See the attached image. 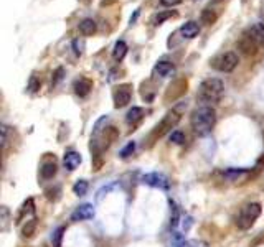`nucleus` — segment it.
Returning <instances> with one entry per match:
<instances>
[{"instance_id": "1", "label": "nucleus", "mask_w": 264, "mask_h": 247, "mask_svg": "<svg viewBox=\"0 0 264 247\" xmlns=\"http://www.w3.org/2000/svg\"><path fill=\"white\" fill-rule=\"evenodd\" d=\"M216 124V111L211 106H200L192 112L190 125L198 137L211 134Z\"/></svg>"}, {"instance_id": "2", "label": "nucleus", "mask_w": 264, "mask_h": 247, "mask_svg": "<svg viewBox=\"0 0 264 247\" xmlns=\"http://www.w3.org/2000/svg\"><path fill=\"white\" fill-rule=\"evenodd\" d=\"M223 93H225L223 81L218 78H208L201 81V84L198 86L197 99L201 102V106H211V104L220 101Z\"/></svg>"}, {"instance_id": "3", "label": "nucleus", "mask_w": 264, "mask_h": 247, "mask_svg": "<svg viewBox=\"0 0 264 247\" xmlns=\"http://www.w3.org/2000/svg\"><path fill=\"white\" fill-rule=\"evenodd\" d=\"M180 119H182V116H180V112H178L177 109H172V111H168L167 114H165L162 121H160L157 125H155V129L150 132V135H149L150 145H152L154 142H157L159 139H162L165 134L173 132L172 129H175L177 124L180 122Z\"/></svg>"}, {"instance_id": "4", "label": "nucleus", "mask_w": 264, "mask_h": 247, "mask_svg": "<svg viewBox=\"0 0 264 247\" xmlns=\"http://www.w3.org/2000/svg\"><path fill=\"white\" fill-rule=\"evenodd\" d=\"M261 213H263L261 203H248L246 206H243L241 211H239V215L236 217V226L241 231L251 229L256 219L261 216Z\"/></svg>"}, {"instance_id": "5", "label": "nucleus", "mask_w": 264, "mask_h": 247, "mask_svg": "<svg viewBox=\"0 0 264 247\" xmlns=\"http://www.w3.org/2000/svg\"><path fill=\"white\" fill-rule=\"evenodd\" d=\"M238 63H239L238 55L233 53V51H226V53H221L216 58H213L211 66L216 71H220V73H231V71L236 69Z\"/></svg>"}, {"instance_id": "6", "label": "nucleus", "mask_w": 264, "mask_h": 247, "mask_svg": "<svg viewBox=\"0 0 264 247\" xmlns=\"http://www.w3.org/2000/svg\"><path fill=\"white\" fill-rule=\"evenodd\" d=\"M114 107L116 109H121V107H126L127 104L131 102V97H132V86L131 84H121L114 89Z\"/></svg>"}, {"instance_id": "7", "label": "nucleus", "mask_w": 264, "mask_h": 247, "mask_svg": "<svg viewBox=\"0 0 264 247\" xmlns=\"http://www.w3.org/2000/svg\"><path fill=\"white\" fill-rule=\"evenodd\" d=\"M142 183L149 185V186H154V188H160V189H168V186H170V182H168L167 175L159 173V172L144 175Z\"/></svg>"}, {"instance_id": "8", "label": "nucleus", "mask_w": 264, "mask_h": 247, "mask_svg": "<svg viewBox=\"0 0 264 247\" xmlns=\"http://www.w3.org/2000/svg\"><path fill=\"white\" fill-rule=\"evenodd\" d=\"M236 46H238V50L246 56H254L258 53V48H259V45L253 40L251 36H248L246 33H243V36L238 40Z\"/></svg>"}, {"instance_id": "9", "label": "nucleus", "mask_w": 264, "mask_h": 247, "mask_svg": "<svg viewBox=\"0 0 264 247\" xmlns=\"http://www.w3.org/2000/svg\"><path fill=\"white\" fill-rule=\"evenodd\" d=\"M96 211H94V206L89 203H84L81 206H78L76 210L71 213V221L74 222H79V221H88V219H93Z\"/></svg>"}, {"instance_id": "10", "label": "nucleus", "mask_w": 264, "mask_h": 247, "mask_svg": "<svg viewBox=\"0 0 264 247\" xmlns=\"http://www.w3.org/2000/svg\"><path fill=\"white\" fill-rule=\"evenodd\" d=\"M172 247H208V244L200 239H185L178 232H175L172 237Z\"/></svg>"}, {"instance_id": "11", "label": "nucleus", "mask_w": 264, "mask_h": 247, "mask_svg": "<svg viewBox=\"0 0 264 247\" xmlns=\"http://www.w3.org/2000/svg\"><path fill=\"white\" fill-rule=\"evenodd\" d=\"M58 172V163H56V158L51 156V158H46L43 163H41L40 168V177L41 180H51Z\"/></svg>"}, {"instance_id": "12", "label": "nucleus", "mask_w": 264, "mask_h": 247, "mask_svg": "<svg viewBox=\"0 0 264 247\" xmlns=\"http://www.w3.org/2000/svg\"><path fill=\"white\" fill-rule=\"evenodd\" d=\"M187 93V81L185 79H178L175 81V83L172 84L170 88H168L167 94H165V101H175V99H178L182 96V94Z\"/></svg>"}, {"instance_id": "13", "label": "nucleus", "mask_w": 264, "mask_h": 247, "mask_svg": "<svg viewBox=\"0 0 264 247\" xmlns=\"http://www.w3.org/2000/svg\"><path fill=\"white\" fill-rule=\"evenodd\" d=\"M81 154H78V152H66L65 156H63V165H65V168L68 170V172H74L79 165H81Z\"/></svg>"}, {"instance_id": "14", "label": "nucleus", "mask_w": 264, "mask_h": 247, "mask_svg": "<svg viewBox=\"0 0 264 247\" xmlns=\"http://www.w3.org/2000/svg\"><path fill=\"white\" fill-rule=\"evenodd\" d=\"M175 71L177 68L172 61H159L154 68V73L160 76V78H172V76L175 74Z\"/></svg>"}, {"instance_id": "15", "label": "nucleus", "mask_w": 264, "mask_h": 247, "mask_svg": "<svg viewBox=\"0 0 264 247\" xmlns=\"http://www.w3.org/2000/svg\"><path fill=\"white\" fill-rule=\"evenodd\" d=\"M73 89H74V94H76V96L86 97L93 89V81L88 79V78H79V79L74 81Z\"/></svg>"}, {"instance_id": "16", "label": "nucleus", "mask_w": 264, "mask_h": 247, "mask_svg": "<svg viewBox=\"0 0 264 247\" xmlns=\"http://www.w3.org/2000/svg\"><path fill=\"white\" fill-rule=\"evenodd\" d=\"M248 36H251L256 43L261 46V45H264V23L263 22H256V23H253L251 27L248 28L246 31Z\"/></svg>"}, {"instance_id": "17", "label": "nucleus", "mask_w": 264, "mask_h": 247, "mask_svg": "<svg viewBox=\"0 0 264 247\" xmlns=\"http://www.w3.org/2000/svg\"><path fill=\"white\" fill-rule=\"evenodd\" d=\"M145 116V112H144V109L142 107H132L129 112H127V116H126V122L129 124V125L132 127H137L140 122H142V119Z\"/></svg>"}, {"instance_id": "18", "label": "nucleus", "mask_w": 264, "mask_h": 247, "mask_svg": "<svg viewBox=\"0 0 264 247\" xmlns=\"http://www.w3.org/2000/svg\"><path fill=\"white\" fill-rule=\"evenodd\" d=\"M180 33L183 38H187V40H192V38H195L198 33H200V27H198L197 22H187L183 23L182 28H180Z\"/></svg>"}, {"instance_id": "19", "label": "nucleus", "mask_w": 264, "mask_h": 247, "mask_svg": "<svg viewBox=\"0 0 264 247\" xmlns=\"http://www.w3.org/2000/svg\"><path fill=\"white\" fill-rule=\"evenodd\" d=\"M96 22L93 20V18H83L81 22H79V25H78V30L81 35L84 36H89V35H93V33H96Z\"/></svg>"}, {"instance_id": "20", "label": "nucleus", "mask_w": 264, "mask_h": 247, "mask_svg": "<svg viewBox=\"0 0 264 247\" xmlns=\"http://www.w3.org/2000/svg\"><path fill=\"white\" fill-rule=\"evenodd\" d=\"M28 215L30 216H35V203H33V199L32 198H28L25 203H23V206H22V210L20 213H18V216H17V224H20V222L23 221V217H28Z\"/></svg>"}, {"instance_id": "21", "label": "nucleus", "mask_w": 264, "mask_h": 247, "mask_svg": "<svg viewBox=\"0 0 264 247\" xmlns=\"http://www.w3.org/2000/svg\"><path fill=\"white\" fill-rule=\"evenodd\" d=\"M173 15H175V12H173V10L157 12V13H154V15L150 17V23H152L154 27H159V25H162V23H164L165 20H168V18H172Z\"/></svg>"}, {"instance_id": "22", "label": "nucleus", "mask_w": 264, "mask_h": 247, "mask_svg": "<svg viewBox=\"0 0 264 247\" xmlns=\"http://www.w3.org/2000/svg\"><path fill=\"white\" fill-rule=\"evenodd\" d=\"M36 226H38V219H36V216L30 217V219H28L22 227V236L23 237H32L33 234H35Z\"/></svg>"}, {"instance_id": "23", "label": "nucleus", "mask_w": 264, "mask_h": 247, "mask_svg": "<svg viewBox=\"0 0 264 247\" xmlns=\"http://www.w3.org/2000/svg\"><path fill=\"white\" fill-rule=\"evenodd\" d=\"M126 55H127V45H126V41H116V45H114V50H112V58H114L116 61H122L126 58Z\"/></svg>"}, {"instance_id": "24", "label": "nucleus", "mask_w": 264, "mask_h": 247, "mask_svg": "<svg viewBox=\"0 0 264 247\" xmlns=\"http://www.w3.org/2000/svg\"><path fill=\"white\" fill-rule=\"evenodd\" d=\"M244 175H248V170L246 168H228L223 173V177L231 180V182H236L239 177H244Z\"/></svg>"}, {"instance_id": "25", "label": "nucleus", "mask_w": 264, "mask_h": 247, "mask_svg": "<svg viewBox=\"0 0 264 247\" xmlns=\"http://www.w3.org/2000/svg\"><path fill=\"white\" fill-rule=\"evenodd\" d=\"M201 23H205V25H213V23L216 22V18H218V15L211 10V8H205L203 12H201Z\"/></svg>"}, {"instance_id": "26", "label": "nucleus", "mask_w": 264, "mask_h": 247, "mask_svg": "<svg viewBox=\"0 0 264 247\" xmlns=\"http://www.w3.org/2000/svg\"><path fill=\"white\" fill-rule=\"evenodd\" d=\"M88 188H89V185L86 180H78L73 186V193L76 194V196H84V194L88 193Z\"/></svg>"}, {"instance_id": "27", "label": "nucleus", "mask_w": 264, "mask_h": 247, "mask_svg": "<svg viewBox=\"0 0 264 247\" xmlns=\"http://www.w3.org/2000/svg\"><path fill=\"white\" fill-rule=\"evenodd\" d=\"M65 227L61 226L58 227L55 232H53V236H51V242H53V247H61V241H63V236H65Z\"/></svg>"}, {"instance_id": "28", "label": "nucleus", "mask_w": 264, "mask_h": 247, "mask_svg": "<svg viewBox=\"0 0 264 247\" xmlns=\"http://www.w3.org/2000/svg\"><path fill=\"white\" fill-rule=\"evenodd\" d=\"M170 142H173V144H177V145L185 144V134H183L182 130H173V132H170Z\"/></svg>"}, {"instance_id": "29", "label": "nucleus", "mask_w": 264, "mask_h": 247, "mask_svg": "<svg viewBox=\"0 0 264 247\" xmlns=\"http://www.w3.org/2000/svg\"><path fill=\"white\" fill-rule=\"evenodd\" d=\"M134 150H135V142H129V144L121 150V156L122 158H129V156L134 154Z\"/></svg>"}, {"instance_id": "30", "label": "nucleus", "mask_w": 264, "mask_h": 247, "mask_svg": "<svg viewBox=\"0 0 264 247\" xmlns=\"http://www.w3.org/2000/svg\"><path fill=\"white\" fill-rule=\"evenodd\" d=\"M41 86V81L36 78V76H32L30 83H28V89H30V93H36Z\"/></svg>"}, {"instance_id": "31", "label": "nucleus", "mask_w": 264, "mask_h": 247, "mask_svg": "<svg viewBox=\"0 0 264 247\" xmlns=\"http://www.w3.org/2000/svg\"><path fill=\"white\" fill-rule=\"evenodd\" d=\"M63 74H65V69L63 68H58L53 73V79H51V84H53V86H56V84L60 83L61 79H63Z\"/></svg>"}, {"instance_id": "32", "label": "nucleus", "mask_w": 264, "mask_h": 247, "mask_svg": "<svg viewBox=\"0 0 264 247\" xmlns=\"http://www.w3.org/2000/svg\"><path fill=\"white\" fill-rule=\"evenodd\" d=\"M73 50H74V53H76L78 56H79V55H83V50H84V41H79L78 38H76V40H73Z\"/></svg>"}, {"instance_id": "33", "label": "nucleus", "mask_w": 264, "mask_h": 247, "mask_svg": "<svg viewBox=\"0 0 264 247\" xmlns=\"http://www.w3.org/2000/svg\"><path fill=\"white\" fill-rule=\"evenodd\" d=\"M263 242H264V232H261L258 237H254V239L249 242V247H258L259 244H263Z\"/></svg>"}, {"instance_id": "34", "label": "nucleus", "mask_w": 264, "mask_h": 247, "mask_svg": "<svg viewBox=\"0 0 264 247\" xmlns=\"http://www.w3.org/2000/svg\"><path fill=\"white\" fill-rule=\"evenodd\" d=\"M8 219V210L5 206H2V222H3V226H2V231H5L7 229V221Z\"/></svg>"}, {"instance_id": "35", "label": "nucleus", "mask_w": 264, "mask_h": 247, "mask_svg": "<svg viewBox=\"0 0 264 247\" xmlns=\"http://www.w3.org/2000/svg\"><path fill=\"white\" fill-rule=\"evenodd\" d=\"M182 0H160V3L162 5H165V7H173V5H178Z\"/></svg>"}]
</instances>
